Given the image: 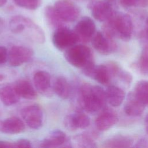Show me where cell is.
Wrapping results in <instances>:
<instances>
[{
    "mask_svg": "<svg viewBox=\"0 0 148 148\" xmlns=\"http://www.w3.org/2000/svg\"><path fill=\"white\" fill-rule=\"evenodd\" d=\"M65 127L71 131L77 129H84L90 124V117L83 112L78 110L73 113L66 115L63 121Z\"/></svg>",
    "mask_w": 148,
    "mask_h": 148,
    "instance_id": "cell-12",
    "label": "cell"
},
{
    "mask_svg": "<svg viewBox=\"0 0 148 148\" xmlns=\"http://www.w3.org/2000/svg\"><path fill=\"white\" fill-rule=\"evenodd\" d=\"M93 17L99 21H106L113 15L114 11L112 5L106 1L97 0L89 5Z\"/></svg>",
    "mask_w": 148,
    "mask_h": 148,
    "instance_id": "cell-14",
    "label": "cell"
},
{
    "mask_svg": "<svg viewBox=\"0 0 148 148\" xmlns=\"http://www.w3.org/2000/svg\"><path fill=\"white\" fill-rule=\"evenodd\" d=\"M3 20H2V18L0 17V34L1 33V32L3 29Z\"/></svg>",
    "mask_w": 148,
    "mask_h": 148,
    "instance_id": "cell-37",
    "label": "cell"
},
{
    "mask_svg": "<svg viewBox=\"0 0 148 148\" xmlns=\"http://www.w3.org/2000/svg\"><path fill=\"white\" fill-rule=\"evenodd\" d=\"M20 98L14 84L6 85L0 88V101L6 106L16 104Z\"/></svg>",
    "mask_w": 148,
    "mask_h": 148,
    "instance_id": "cell-19",
    "label": "cell"
},
{
    "mask_svg": "<svg viewBox=\"0 0 148 148\" xmlns=\"http://www.w3.org/2000/svg\"><path fill=\"white\" fill-rule=\"evenodd\" d=\"M117 121L118 117L116 113L113 110L105 108L97 117L95 124L98 130L104 131L112 127Z\"/></svg>",
    "mask_w": 148,
    "mask_h": 148,
    "instance_id": "cell-16",
    "label": "cell"
},
{
    "mask_svg": "<svg viewBox=\"0 0 148 148\" xmlns=\"http://www.w3.org/2000/svg\"><path fill=\"white\" fill-rule=\"evenodd\" d=\"M14 86L21 98L27 99H35L36 98V90L28 80H19L16 82Z\"/></svg>",
    "mask_w": 148,
    "mask_h": 148,
    "instance_id": "cell-20",
    "label": "cell"
},
{
    "mask_svg": "<svg viewBox=\"0 0 148 148\" xmlns=\"http://www.w3.org/2000/svg\"><path fill=\"white\" fill-rule=\"evenodd\" d=\"M45 16L49 25L56 29L65 26V23L59 16L53 6H47L45 9Z\"/></svg>",
    "mask_w": 148,
    "mask_h": 148,
    "instance_id": "cell-24",
    "label": "cell"
},
{
    "mask_svg": "<svg viewBox=\"0 0 148 148\" xmlns=\"http://www.w3.org/2000/svg\"><path fill=\"white\" fill-rule=\"evenodd\" d=\"M79 41V38L75 31L65 26L56 29L52 36L53 45L60 50H65Z\"/></svg>",
    "mask_w": 148,
    "mask_h": 148,
    "instance_id": "cell-5",
    "label": "cell"
},
{
    "mask_svg": "<svg viewBox=\"0 0 148 148\" xmlns=\"http://www.w3.org/2000/svg\"><path fill=\"white\" fill-rule=\"evenodd\" d=\"M73 140L77 145V147H93L96 146L91 136L86 133L76 136Z\"/></svg>",
    "mask_w": 148,
    "mask_h": 148,
    "instance_id": "cell-27",
    "label": "cell"
},
{
    "mask_svg": "<svg viewBox=\"0 0 148 148\" xmlns=\"http://www.w3.org/2000/svg\"><path fill=\"white\" fill-rule=\"evenodd\" d=\"M113 76V72L109 64L95 65L88 76L103 85L109 84Z\"/></svg>",
    "mask_w": 148,
    "mask_h": 148,
    "instance_id": "cell-17",
    "label": "cell"
},
{
    "mask_svg": "<svg viewBox=\"0 0 148 148\" xmlns=\"http://www.w3.org/2000/svg\"><path fill=\"white\" fill-rule=\"evenodd\" d=\"M124 7H142L148 6V0H120Z\"/></svg>",
    "mask_w": 148,
    "mask_h": 148,
    "instance_id": "cell-30",
    "label": "cell"
},
{
    "mask_svg": "<svg viewBox=\"0 0 148 148\" xmlns=\"http://www.w3.org/2000/svg\"><path fill=\"white\" fill-rule=\"evenodd\" d=\"M64 57L71 65L82 69L94 62L91 49L84 45H75L65 50Z\"/></svg>",
    "mask_w": 148,
    "mask_h": 148,
    "instance_id": "cell-4",
    "label": "cell"
},
{
    "mask_svg": "<svg viewBox=\"0 0 148 148\" xmlns=\"http://www.w3.org/2000/svg\"><path fill=\"white\" fill-rule=\"evenodd\" d=\"M77 101L80 108L89 113L102 110L108 102L106 91L101 87L87 83L79 88Z\"/></svg>",
    "mask_w": 148,
    "mask_h": 148,
    "instance_id": "cell-1",
    "label": "cell"
},
{
    "mask_svg": "<svg viewBox=\"0 0 148 148\" xmlns=\"http://www.w3.org/2000/svg\"><path fill=\"white\" fill-rule=\"evenodd\" d=\"M15 147L14 142L0 140V148H12Z\"/></svg>",
    "mask_w": 148,
    "mask_h": 148,
    "instance_id": "cell-34",
    "label": "cell"
},
{
    "mask_svg": "<svg viewBox=\"0 0 148 148\" xmlns=\"http://www.w3.org/2000/svg\"><path fill=\"white\" fill-rule=\"evenodd\" d=\"M72 144L65 133L60 130L51 131L39 143L40 147H71Z\"/></svg>",
    "mask_w": 148,
    "mask_h": 148,
    "instance_id": "cell-9",
    "label": "cell"
},
{
    "mask_svg": "<svg viewBox=\"0 0 148 148\" xmlns=\"http://www.w3.org/2000/svg\"><path fill=\"white\" fill-rule=\"evenodd\" d=\"M14 143L15 147H32L31 142L27 139H19L14 142Z\"/></svg>",
    "mask_w": 148,
    "mask_h": 148,
    "instance_id": "cell-31",
    "label": "cell"
},
{
    "mask_svg": "<svg viewBox=\"0 0 148 148\" xmlns=\"http://www.w3.org/2000/svg\"><path fill=\"white\" fill-rule=\"evenodd\" d=\"M8 52L6 48L0 46V65H2L8 61Z\"/></svg>",
    "mask_w": 148,
    "mask_h": 148,
    "instance_id": "cell-32",
    "label": "cell"
},
{
    "mask_svg": "<svg viewBox=\"0 0 148 148\" xmlns=\"http://www.w3.org/2000/svg\"><path fill=\"white\" fill-rule=\"evenodd\" d=\"M14 3L21 8L35 10L38 8L41 4V0H13Z\"/></svg>",
    "mask_w": 148,
    "mask_h": 148,
    "instance_id": "cell-28",
    "label": "cell"
},
{
    "mask_svg": "<svg viewBox=\"0 0 148 148\" xmlns=\"http://www.w3.org/2000/svg\"><path fill=\"white\" fill-rule=\"evenodd\" d=\"M145 35L148 40V18L146 19V28H145Z\"/></svg>",
    "mask_w": 148,
    "mask_h": 148,
    "instance_id": "cell-36",
    "label": "cell"
},
{
    "mask_svg": "<svg viewBox=\"0 0 148 148\" xmlns=\"http://www.w3.org/2000/svg\"><path fill=\"white\" fill-rule=\"evenodd\" d=\"M53 92L62 99L68 98L71 94V87L63 76L57 77L53 82Z\"/></svg>",
    "mask_w": 148,
    "mask_h": 148,
    "instance_id": "cell-22",
    "label": "cell"
},
{
    "mask_svg": "<svg viewBox=\"0 0 148 148\" xmlns=\"http://www.w3.org/2000/svg\"><path fill=\"white\" fill-rule=\"evenodd\" d=\"M9 27L13 33L23 35L33 43L42 44L45 40L44 31L28 17L13 16L10 20Z\"/></svg>",
    "mask_w": 148,
    "mask_h": 148,
    "instance_id": "cell-2",
    "label": "cell"
},
{
    "mask_svg": "<svg viewBox=\"0 0 148 148\" xmlns=\"http://www.w3.org/2000/svg\"><path fill=\"white\" fill-rule=\"evenodd\" d=\"M33 50L23 46H14L8 52V62L10 66H18L29 62L33 57Z\"/></svg>",
    "mask_w": 148,
    "mask_h": 148,
    "instance_id": "cell-7",
    "label": "cell"
},
{
    "mask_svg": "<svg viewBox=\"0 0 148 148\" xmlns=\"http://www.w3.org/2000/svg\"><path fill=\"white\" fill-rule=\"evenodd\" d=\"M145 128H146V131L147 134H148V114L145 117Z\"/></svg>",
    "mask_w": 148,
    "mask_h": 148,
    "instance_id": "cell-35",
    "label": "cell"
},
{
    "mask_svg": "<svg viewBox=\"0 0 148 148\" xmlns=\"http://www.w3.org/2000/svg\"><path fill=\"white\" fill-rule=\"evenodd\" d=\"M136 95L146 105H148V81L141 80L137 83L134 90Z\"/></svg>",
    "mask_w": 148,
    "mask_h": 148,
    "instance_id": "cell-25",
    "label": "cell"
},
{
    "mask_svg": "<svg viewBox=\"0 0 148 148\" xmlns=\"http://www.w3.org/2000/svg\"><path fill=\"white\" fill-rule=\"evenodd\" d=\"M91 40L94 48L98 52L103 55H108L112 53L116 47L113 38L107 35L103 32L98 31L95 32Z\"/></svg>",
    "mask_w": 148,
    "mask_h": 148,
    "instance_id": "cell-11",
    "label": "cell"
},
{
    "mask_svg": "<svg viewBox=\"0 0 148 148\" xmlns=\"http://www.w3.org/2000/svg\"><path fill=\"white\" fill-rule=\"evenodd\" d=\"M73 30L77 35L79 41L87 42L91 40L96 32V26L91 18L83 17L77 23Z\"/></svg>",
    "mask_w": 148,
    "mask_h": 148,
    "instance_id": "cell-13",
    "label": "cell"
},
{
    "mask_svg": "<svg viewBox=\"0 0 148 148\" xmlns=\"http://www.w3.org/2000/svg\"><path fill=\"white\" fill-rule=\"evenodd\" d=\"M16 71L9 67L0 66V85L13 82L17 77Z\"/></svg>",
    "mask_w": 148,
    "mask_h": 148,
    "instance_id": "cell-26",
    "label": "cell"
},
{
    "mask_svg": "<svg viewBox=\"0 0 148 148\" xmlns=\"http://www.w3.org/2000/svg\"><path fill=\"white\" fill-rule=\"evenodd\" d=\"M107 102L113 106H119L124 101L125 94L123 89L114 86L110 85L105 90Z\"/></svg>",
    "mask_w": 148,
    "mask_h": 148,
    "instance_id": "cell-21",
    "label": "cell"
},
{
    "mask_svg": "<svg viewBox=\"0 0 148 148\" xmlns=\"http://www.w3.org/2000/svg\"><path fill=\"white\" fill-rule=\"evenodd\" d=\"M146 105L136 95L134 91L130 92L125 101L124 110L130 116H138L143 112Z\"/></svg>",
    "mask_w": 148,
    "mask_h": 148,
    "instance_id": "cell-15",
    "label": "cell"
},
{
    "mask_svg": "<svg viewBox=\"0 0 148 148\" xmlns=\"http://www.w3.org/2000/svg\"><path fill=\"white\" fill-rule=\"evenodd\" d=\"M132 138L127 135H117L106 139L103 144L105 147H129L132 146Z\"/></svg>",
    "mask_w": 148,
    "mask_h": 148,
    "instance_id": "cell-23",
    "label": "cell"
},
{
    "mask_svg": "<svg viewBox=\"0 0 148 148\" xmlns=\"http://www.w3.org/2000/svg\"><path fill=\"white\" fill-rule=\"evenodd\" d=\"M25 130L24 123L18 117L13 116L3 120H0V132L17 134L22 132Z\"/></svg>",
    "mask_w": 148,
    "mask_h": 148,
    "instance_id": "cell-18",
    "label": "cell"
},
{
    "mask_svg": "<svg viewBox=\"0 0 148 148\" xmlns=\"http://www.w3.org/2000/svg\"><path fill=\"white\" fill-rule=\"evenodd\" d=\"M7 2V0H0V7L3 6Z\"/></svg>",
    "mask_w": 148,
    "mask_h": 148,
    "instance_id": "cell-38",
    "label": "cell"
},
{
    "mask_svg": "<svg viewBox=\"0 0 148 148\" xmlns=\"http://www.w3.org/2000/svg\"><path fill=\"white\" fill-rule=\"evenodd\" d=\"M133 29V22L130 16L123 12H114L104 25L103 32L113 38L117 36L127 41L132 36Z\"/></svg>",
    "mask_w": 148,
    "mask_h": 148,
    "instance_id": "cell-3",
    "label": "cell"
},
{
    "mask_svg": "<svg viewBox=\"0 0 148 148\" xmlns=\"http://www.w3.org/2000/svg\"><path fill=\"white\" fill-rule=\"evenodd\" d=\"M53 6L59 16L65 23L76 21L80 15L79 8L69 0H58Z\"/></svg>",
    "mask_w": 148,
    "mask_h": 148,
    "instance_id": "cell-6",
    "label": "cell"
},
{
    "mask_svg": "<svg viewBox=\"0 0 148 148\" xmlns=\"http://www.w3.org/2000/svg\"><path fill=\"white\" fill-rule=\"evenodd\" d=\"M21 115L25 124L31 128L38 129L43 123V112L41 108L36 104L24 108Z\"/></svg>",
    "mask_w": 148,
    "mask_h": 148,
    "instance_id": "cell-8",
    "label": "cell"
},
{
    "mask_svg": "<svg viewBox=\"0 0 148 148\" xmlns=\"http://www.w3.org/2000/svg\"><path fill=\"white\" fill-rule=\"evenodd\" d=\"M138 68L143 74L148 73V47H145L138 61Z\"/></svg>",
    "mask_w": 148,
    "mask_h": 148,
    "instance_id": "cell-29",
    "label": "cell"
},
{
    "mask_svg": "<svg viewBox=\"0 0 148 148\" xmlns=\"http://www.w3.org/2000/svg\"><path fill=\"white\" fill-rule=\"evenodd\" d=\"M135 147H148V140L146 138H141L134 146Z\"/></svg>",
    "mask_w": 148,
    "mask_h": 148,
    "instance_id": "cell-33",
    "label": "cell"
},
{
    "mask_svg": "<svg viewBox=\"0 0 148 148\" xmlns=\"http://www.w3.org/2000/svg\"><path fill=\"white\" fill-rule=\"evenodd\" d=\"M33 82L36 90L41 95L50 97L53 95V83L50 73L40 70L35 72L33 76Z\"/></svg>",
    "mask_w": 148,
    "mask_h": 148,
    "instance_id": "cell-10",
    "label": "cell"
}]
</instances>
